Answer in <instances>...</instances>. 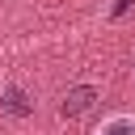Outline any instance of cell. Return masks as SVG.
I'll use <instances>...</instances> for the list:
<instances>
[{"mask_svg": "<svg viewBox=\"0 0 135 135\" xmlns=\"http://www.w3.org/2000/svg\"><path fill=\"white\" fill-rule=\"evenodd\" d=\"M93 101H97V89H89V84H76V89H68V97H63V114L68 118H80V114H89L93 110Z\"/></svg>", "mask_w": 135, "mask_h": 135, "instance_id": "6da1fadb", "label": "cell"}, {"mask_svg": "<svg viewBox=\"0 0 135 135\" xmlns=\"http://www.w3.org/2000/svg\"><path fill=\"white\" fill-rule=\"evenodd\" d=\"M0 105H4L13 118H25V114H30V97H25L21 89H4V101H0Z\"/></svg>", "mask_w": 135, "mask_h": 135, "instance_id": "7a4b0ae2", "label": "cell"}, {"mask_svg": "<svg viewBox=\"0 0 135 135\" xmlns=\"http://www.w3.org/2000/svg\"><path fill=\"white\" fill-rule=\"evenodd\" d=\"M101 135H135V122L131 118H114V122H105Z\"/></svg>", "mask_w": 135, "mask_h": 135, "instance_id": "3957f363", "label": "cell"}, {"mask_svg": "<svg viewBox=\"0 0 135 135\" xmlns=\"http://www.w3.org/2000/svg\"><path fill=\"white\" fill-rule=\"evenodd\" d=\"M131 4H135V0H118V4H114V17H122V13L131 8Z\"/></svg>", "mask_w": 135, "mask_h": 135, "instance_id": "277c9868", "label": "cell"}]
</instances>
